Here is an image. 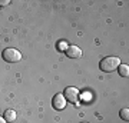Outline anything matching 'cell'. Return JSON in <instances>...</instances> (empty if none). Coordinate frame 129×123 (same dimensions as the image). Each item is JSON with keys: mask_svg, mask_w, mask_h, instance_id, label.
Masks as SVG:
<instances>
[{"mask_svg": "<svg viewBox=\"0 0 129 123\" xmlns=\"http://www.w3.org/2000/svg\"><path fill=\"white\" fill-rule=\"evenodd\" d=\"M119 64H120L119 57H116V56H109V57H105V59L101 60L99 67H101L102 72L111 73V72H115V69H118Z\"/></svg>", "mask_w": 129, "mask_h": 123, "instance_id": "6da1fadb", "label": "cell"}, {"mask_svg": "<svg viewBox=\"0 0 129 123\" xmlns=\"http://www.w3.org/2000/svg\"><path fill=\"white\" fill-rule=\"evenodd\" d=\"M2 57H3V60H6L7 63H16V62H19V60L22 59V55H20V52L13 49V47H7V49L3 50Z\"/></svg>", "mask_w": 129, "mask_h": 123, "instance_id": "7a4b0ae2", "label": "cell"}, {"mask_svg": "<svg viewBox=\"0 0 129 123\" xmlns=\"http://www.w3.org/2000/svg\"><path fill=\"white\" fill-rule=\"evenodd\" d=\"M66 56L70 57V59H79L80 56H82V50L79 49L78 46H68L66 47V50H64Z\"/></svg>", "mask_w": 129, "mask_h": 123, "instance_id": "5b68a950", "label": "cell"}, {"mask_svg": "<svg viewBox=\"0 0 129 123\" xmlns=\"http://www.w3.org/2000/svg\"><path fill=\"white\" fill-rule=\"evenodd\" d=\"M0 123H7V122L5 120V117H2V116H0Z\"/></svg>", "mask_w": 129, "mask_h": 123, "instance_id": "30bf717a", "label": "cell"}, {"mask_svg": "<svg viewBox=\"0 0 129 123\" xmlns=\"http://www.w3.org/2000/svg\"><path fill=\"white\" fill-rule=\"evenodd\" d=\"M66 99H64V96L62 93H57V95L53 96V99H52V106H53V109L55 110H62L64 109V106H66Z\"/></svg>", "mask_w": 129, "mask_h": 123, "instance_id": "277c9868", "label": "cell"}, {"mask_svg": "<svg viewBox=\"0 0 129 123\" xmlns=\"http://www.w3.org/2000/svg\"><path fill=\"white\" fill-rule=\"evenodd\" d=\"M82 123H86V122H82Z\"/></svg>", "mask_w": 129, "mask_h": 123, "instance_id": "8fae6325", "label": "cell"}, {"mask_svg": "<svg viewBox=\"0 0 129 123\" xmlns=\"http://www.w3.org/2000/svg\"><path fill=\"white\" fill-rule=\"evenodd\" d=\"M119 116H120V119H122V120L128 122V120H129V109H128V107H125V109L120 110V112H119Z\"/></svg>", "mask_w": 129, "mask_h": 123, "instance_id": "ba28073f", "label": "cell"}, {"mask_svg": "<svg viewBox=\"0 0 129 123\" xmlns=\"http://www.w3.org/2000/svg\"><path fill=\"white\" fill-rule=\"evenodd\" d=\"M63 96H64V99H66V102L69 100L70 103H76L79 99V90L76 89V87H66L63 92Z\"/></svg>", "mask_w": 129, "mask_h": 123, "instance_id": "3957f363", "label": "cell"}, {"mask_svg": "<svg viewBox=\"0 0 129 123\" xmlns=\"http://www.w3.org/2000/svg\"><path fill=\"white\" fill-rule=\"evenodd\" d=\"M5 120L7 123H12L16 120V112H14L13 109H9V110H6L5 112Z\"/></svg>", "mask_w": 129, "mask_h": 123, "instance_id": "8992f818", "label": "cell"}, {"mask_svg": "<svg viewBox=\"0 0 129 123\" xmlns=\"http://www.w3.org/2000/svg\"><path fill=\"white\" fill-rule=\"evenodd\" d=\"M118 72H119V74L122 76V77H128L129 76V66L128 64H122L120 63L119 66H118Z\"/></svg>", "mask_w": 129, "mask_h": 123, "instance_id": "52a82bcc", "label": "cell"}, {"mask_svg": "<svg viewBox=\"0 0 129 123\" xmlns=\"http://www.w3.org/2000/svg\"><path fill=\"white\" fill-rule=\"evenodd\" d=\"M10 2L9 0H0V6H6V5H9Z\"/></svg>", "mask_w": 129, "mask_h": 123, "instance_id": "9c48e42d", "label": "cell"}]
</instances>
